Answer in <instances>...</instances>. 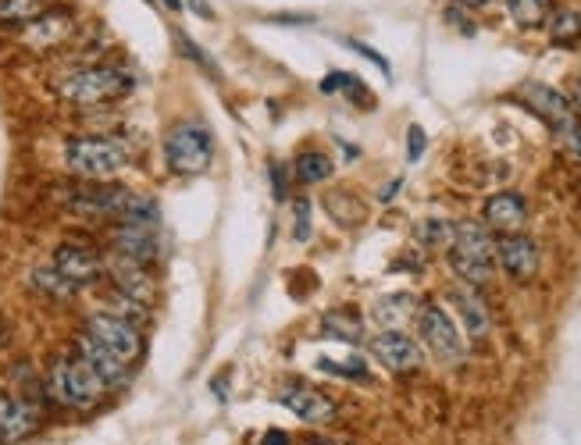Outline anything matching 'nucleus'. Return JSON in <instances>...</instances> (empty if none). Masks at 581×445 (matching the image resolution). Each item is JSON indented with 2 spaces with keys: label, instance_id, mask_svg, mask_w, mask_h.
Masks as SVG:
<instances>
[{
  "label": "nucleus",
  "instance_id": "nucleus-1",
  "mask_svg": "<svg viewBox=\"0 0 581 445\" xmlns=\"http://www.w3.org/2000/svg\"><path fill=\"white\" fill-rule=\"evenodd\" d=\"M450 264L460 275L464 285H485L496 271V243L485 225L478 221H460L453 225V243H450Z\"/></svg>",
  "mask_w": 581,
  "mask_h": 445
},
{
  "label": "nucleus",
  "instance_id": "nucleus-2",
  "mask_svg": "<svg viewBox=\"0 0 581 445\" xmlns=\"http://www.w3.org/2000/svg\"><path fill=\"white\" fill-rule=\"evenodd\" d=\"M107 385L79 356H58L47 371V396L68 410H90L104 399Z\"/></svg>",
  "mask_w": 581,
  "mask_h": 445
},
{
  "label": "nucleus",
  "instance_id": "nucleus-3",
  "mask_svg": "<svg viewBox=\"0 0 581 445\" xmlns=\"http://www.w3.org/2000/svg\"><path fill=\"white\" fill-rule=\"evenodd\" d=\"M132 75H125L122 68H107V65H90V68H75V72L61 75L58 93L75 107H97L104 100H115L122 93H129Z\"/></svg>",
  "mask_w": 581,
  "mask_h": 445
},
{
  "label": "nucleus",
  "instance_id": "nucleus-4",
  "mask_svg": "<svg viewBox=\"0 0 581 445\" xmlns=\"http://www.w3.org/2000/svg\"><path fill=\"white\" fill-rule=\"evenodd\" d=\"M65 164L82 178H111L129 164V150L118 139L79 136L65 143Z\"/></svg>",
  "mask_w": 581,
  "mask_h": 445
},
{
  "label": "nucleus",
  "instance_id": "nucleus-5",
  "mask_svg": "<svg viewBox=\"0 0 581 445\" xmlns=\"http://www.w3.org/2000/svg\"><path fill=\"white\" fill-rule=\"evenodd\" d=\"M164 157H168V168L179 175H200L211 168L214 157L211 132L204 125H175L164 139Z\"/></svg>",
  "mask_w": 581,
  "mask_h": 445
},
{
  "label": "nucleus",
  "instance_id": "nucleus-6",
  "mask_svg": "<svg viewBox=\"0 0 581 445\" xmlns=\"http://www.w3.org/2000/svg\"><path fill=\"white\" fill-rule=\"evenodd\" d=\"M82 332L90 335V339H97L100 346H107L111 353H118L125 364H136L143 356L140 324L129 321V317H122V314H93Z\"/></svg>",
  "mask_w": 581,
  "mask_h": 445
},
{
  "label": "nucleus",
  "instance_id": "nucleus-7",
  "mask_svg": "<svg viewBox=\"0 0 581 445\" xmlns=\"http://www.w3.org/2000/svg\"><path fill=\"white\" fill-rule=\"evenodd\" d=\"M418 328H421V342L439 356L442 364H460L467 356V346H464V335L457 332V324L453 317L446 314L442 307L428 303V307L418 310Z\"/></svg>",
  "mask_w": 581,
  "mask_h": 445
},
{
  "label": "nucleus",
  "instance_id": "nucleus-8",
  "mask_svg": "<svg viewBox=\"0 0 581 445\" xmlns=\"http://www.w3.org/2000/svg\"><path fill=\"white\" fill-rule=\"evenodd\" d=\"M521 100L532 107L535 114H539L549 129H553V136H564L567 129H574V125H578L571 100H567L564 93H557L553 86H542V82H524V86H521Z\"/></svg>",
  "mask_w": 581,
  "mask_h": 445
},
{
  "label": "nucleus",
  "instance_id": "nucleus-9",
  "mask_svg": "<svg viewBox=\"0 0 581 445\" xmlns=\"http://www.w3.org/2000/svg\"><path fill=\"white\" fill-rule=\"evenodd\" d=\"M371 356H375L385 371H393V374H410L425 364L421 346L403 332H378L375 339H371Z\"/></svg>",
  "mask_w": 581,
  "mask_h": 445
},
{
  "label": "nucleus",
  "instance_id": "nucleus-10",
  "mask_svg": "<svg viewBox=\"0 0 581 445\" xmlns=\"http://www.w3.org/2000/svg\"><path fill=\"white\" fill-rule=\"evenodd\" d=\"M279 403L286 410H293L303 424H332L336 421V403L318 392L314 385H303V381H293L286 389H279Z\"/></svg>",
  "mask_w": 581,
  "mask_h": 445
},
{
  "label": "nucleus",
  "instance_id": "nucleus-11",
  "mask_svg": "<svg viewBox=\"0 0 581 445\" xmlns=\"http://www.w3.org/2000/svg\"><path fill=\"white\" fill-rule=\"evenodd\" d=\"M40 428V410L29 399L0 392V445H18Z\"/></svg>",
  "mask_w": 581,
  "mask_h": 445
},
{
  "label": "nucleus",
  "instance_id": "nucleus-12",
  "mask_svg": "<svg viewBox=\"0 0 581 445\" xmlns=\"http://www.w3.org/2000/svg\"><path fill=\"white\" fill-rule=\"evenodd\" d=\"M75 349H79V360L90 364V371L104 381L107 389H118V385H125V381L132 378V364H125L122 356L111 353L107 346H100V342L90 339L86 332L75 339Z\"/></svg>",
  "mask_w": 581,
  "mask_h": 445
},
{
  "label": "nucleus",
  "instance_id": "nucleus-13",
  "mask_svg": "<svg viewBox=\"0 0 581 445\" xmlns=\"http://www.w3.org/2000/svg\"><path fill=\"white\" fill-rule=\"evenodd\" d=\"M496 264H500L514 282H532L535 271H539V246L521 232L503 235L500 243H496Z\"/></svg>",
  "mask_w": 581,
  "mask_h": 445
},
{
  "label": "nucleus",
  "instance_id": "nucleus-14",
  "mask_svg": "<svg viewBox=\"0 0 581 445\" xmlns=\"http://www.w3.org/2000/svg\"><path fill=\"white\" fill-rule=\"evenodd\" d=\"M54 271L58 275H65L68 282L75 285V289H82V285H93L100 278V257L90 250V246H82V243H61L58 250H54Z\"/></svg>",
  "mask_w": 581,
  "mask_h": 445
},
{
  "label": "nucleus",
  "instance_id": "nucleus-15",
  "mask_svg": "<svg viewBox=\"0 0 581 445\" xmlns=\"http://www.w3.org/2000/svg\"><path fill=\"white\" fill-rule=\"evenodd\" d=\"M482 218H485V225L496 228V232L517 235L524 228V221H528V203H524L521 193H496L485 200Z\"/></svg>",
  "mask_w": 581,
  "mask_h": 445
},
{
  "label": "nucleus",
  "instance_id": "nucleus-16",
  "mask_svg": "<svg viewBox=\"0 0 581 445\" xmlns=\"http://www.w3.org/2000/svg\"><path fill=\"white\" fill-rule=\"evenodd\" d=\"M72 33V18L68 11H43L40 18L25 25V43L36 50H50V47H61Z\"/></svg>",
  "mask_w": 581,
  "mask_h": 445
},
{
  "label": "nucleus",
  "instance_id": "nucleus-17",
  "mask_svg": "<svg viewBox=\"0 0 581 445\" xmlns=\"http://www.w3.org/2000/svg\"><path fill=\"white\" fill-rule=\"evenodd\" d=\"M111 275H115L118 296L140 303V307H147V303L154 300V282H150V275L143 271V264H136V260H129V257H118L115 267H111Z\"/></svg>",
  "mask_w": 581,
  "mask_h": 445
},
{
  "label": "nucleus",
  "instance_id": "nucleus-18",
  "mask_svg": "<svg viewBox=\"0 0 581 445\" xmlns=\"http://www.w3.org/2000/svg\"><path fill=\"white\" fill-rule=\"evenodd\" d=\"M450 296H453V303H457L460 317H464V332L471 335V339H485L492 321H489V307H485V300L475 292V285H464V282L453 285Z\"/></svg>",
  "mask_w": 581,
  "mask_h": 445
},
{
  "label": "nucleus",
  "instance_id": "nucleus-19",
  "mask_svg": "<svg viewBox=\"0 0 581 445\" xmlns=\"http://www.w3.org/2000/svg\"><path fill=\"white\" fill-rule=\"evenodd\" d=\"M115 250L118 257L150 264L157 257V225H122L115 232Z\"/></svg>",
  "mask_w": 581,
  "mask_h": 445
},
{
  "label": "nucleus",
  "instance_id": "nucleus-20",
  "mask_svg": "<svg viewBox=\"0 0 581 445\" xmlns=\"http://www.w3.org/2000/svg\"><path fill=\"white\" fill-rule=\"evenodd\" d=\"M410 317H418V303H414V296H407V292L385 296V300L375 303V321L382 324L385 332H403V324H407Z\"/></svg>",
  "mask_w": 581,
  "mask_h": 445
},
{
  "label": "nucleus",
  "instance_id": "nucleus-21",
  "mask_svg": "<svg viewBox=\"0 0 581 445\" xmlns=\"http://www.w3.org/2000/svg\"><path fill=\"white\" fill-rule=\"evenodd\" d=\"M321 328H325L328 339H339V342H364V324H361V317L350 314V310H332V314H325Z\"/></svg>",
  "mask_w": 581,
  "mask_h": 445
},
{
  "label": "nucleus",
  "instance_id": "nucleus-22",
  "mask_svg": "<svg viewBox=\"0 0 581 445\" xmlns=\"http://www.w3.org/2000/svg\"><path fill=\"white\" fill-rule=\"evenodd\" d=\"M33 289L43 292V296H50V300H68V296L79 292L65 275H58L54 267H36L33 271Z\"/></svg>",
  "mask_w": 581,
  "mask_h": 445
},
{
  "label": "nucleus",
  "instance_id": "nucleus-23",
  "mask_svg": "<svg viewBox=\"0 0 581 445\" xmlns=\"http://www.w3.org/2000/svg\"><path fill=\"white\" fill-rule=\"evenodd\" d=\"M296 178H300L303 186H314V182H325V178H332V161H328L325 154H300L293 164Z\"/></svg>",
  "mask_w": 581,
  "mask_h": 445
},
{
  "label": "nucleus",
  "instance_id": "nucleus-24",
  "mask_svg": "<svg viewBox=\"0 0 581 445\" xmlns=\"http://www.w3.org/2000/svg\"><path fill=\"white\" fill-rule=\"evenodd\" d=\"M43 15V0H0V22L4 25H29Z\"/></svg>",
  "mask_w": 581,
  "mask_h": 445
},
{
  "label": "nucleus",
  "instance_id": "nucleus-25",
  "mask_svg": "<svg viewBox=\"0 0 581 445\" xmlns=\"http://www.w3.org/2000/svg\"><path fill=\"white\" fill-rule=\"evenodd\" d=\"M507 11L517 25H542L549 15V0H507Z\"/></svg>",
  "mask_w": 581,
  "mask_h": 445
},
{
  "label": "nucleus",
  "instance_id": "nucleus-26",
  "mask_svg": "<svg viewBox=\"0 0 581 445\" xmlns=\"http://www.w3.org/2000/svg\"><path fill=\"white\" fill-rule=\"evenodd\" d=\"M549 36H553V43H574L581 36V18L574 11H557L549 22Z\"/></svg>",
  "mask_w": 581,
  "mask_h": 445
},
{
  "label": "nucleus",
  "instance_id": "nucleus-27",
  "mask_svg": "<svg viewBox=\"0 0 581 445\" xmlns=\"http://www.w3.org/2000/svg\"><path fill=\"white\" fill-rule=\"evenodd\" d=\"M421 235V243L428 246H450L453 243V225L450 221H442V218H428L425 225L418 228Z\"/></svg>",
  "mask_w": 581,
  "mask_h": 445
},
{
  "label": "nucleus",
  "instance_id": "nucleus-28",
  "mask_svg": "<svg viewBox=\"0 0 581 445\" xmlns=\"http://www.w3.org/2000/svg\"><path fill=\"white\" fill-rule=\"evenodd\" d=\"M339 89H350V93H364V86L353 79L350 72H332L325 82H321V93H339Z\"/></svg>",
  "mask_w": 581,
  "mask_h": 445
},
{
  "label": "nucleus",
  "instance_id": "nucleus-29",
  "mask_svg": "<svg viewBox=\"0 0 581 445\" xmlns=\"http://www.w3.org/2000/svg\"><path fill=\"white\" fill-rule=\"evenodd\" d=\"M557 143L571 161H581V122L574 125V129H567L564 136H557Z\"/></svg>",
  "mask_w": 581,
  "mask_h": 445
},
{
  "label": "nucleus",
  "instance_id": "nucleus-30",
  "mask_svg": "<svg viewBox=\"0 0 581 445\" xmlns=\"http://www.w3.org/2000/svg\"><path fill=\"white\" fill-rule=\"evenodd\" d=\"M425 129L421 125H410L407 129V161H421V154H425Z\"/></svg>",
  "mask_w": 581,
  "mask_h": 445
},
{
  "label": "nucleus",
  "instance_id": "nucleus-31",
  "mask_svg": "<svg viewBox=\"0 0 581 445\" xmlns=\"http://www.w3.org/2000/svg\"><path fill=\"white\" fill-rule=\"evenodd\" d=\"M296 239H307V235H311V207H307V200H300L296 203Z\"/></svg>",
  "mask_w": 581,
  "mask_h": 445
},
{
  "label": "nucleus",
  "instance_id": "nucleus-32",
  "mask_svg": "<svg viewBox=\"0 0 581 445\" xmlns=\"http://www.w3.org/2000/svg\"><path fill=\"white\" fill-rule=\"evenodd\" d=\"M175 40H179L182 54H186V57H193V61H200V65H204V68H211V57H207V54H200V47H197V43H193V40H189V36L175 33Z\"/></svg>",
  "mask_w": 581,
  "mask_h": 445
},
{
  "label": "nucleus",
  "instance_id": "nucleus-33",
  "mask_svg": "<svg viewBox=\"0 0 581 445\" xmlns=\"http://www.w3.org/2000/svg\"><path fill=\"white\" fill-rule=\"evenodd\" d=\"M271 182H275V196H279V200H282V196H286L289 193V178H286V164H275V168H271Z\"/></svg>",
  "mask_w": 581,
  "mask_h": 445
},
{
  "label": "nucleus",
  "instance_id": "nucleus-34",
  "mask_svg": "<svg viewBox=\"0 0 581 445\" xmlns=\"http://www.w3.org/2000/svg\"><path fill=\"white\" fill-rule=\"evenodd\" d=\"M261 445H289V431H282V428H271V431H264Z\"/></svg>",
  "mask_w": 581,
  "mask_h": 445
},
{
  "label": "nucleus",
  "instance_id": "nucleus-35",
  "mask_svg": "<svg viewBox=\"0 0 581 445\" xmlns=\"http://www.w3.org/2000/svg\"><path fill=\"white\" fill-rule=\"evenodd\" d=\"M571 107H578L581 111V75H578V82H574V104Z\"/></svg>",
  "mask_w": 581,
  "mask_h": 445
},
{
  "label": "nucleus",
  "instance_id": "nucleus-36",
  "mask_svg": "<svg viewBox=\"0 0 581 445\" xmlns=\"http://www.w3.org/2000/svg\"><path fill=\"white\" fill-rule=\"evenodd\" d=\"M311 445H350V442H336V438H318V442H311Z\"/></svg>",
  "mask_w": 581,
  "mask_h": 445
},
{
  "label": "nucleus",
  "instance_id": "nucleus-37",
  "mask_svg": "<svg viewBox=\"0 0 581 445\" xmlns=\"http://www.w3.org/2000/svg\"><path fill=\"white\" fill-rule=\"evenodd\" d=\"M164 4H168L172 11H179V8H182V0H164Z\"/></svg>",
  "mask_w": 581,
  "mask_h": 445
},
{
  "label": "nucleus",
  "instance_id": "nucleus-38",
  "mask_svg": "<svg viewBox=\"0 0 581 445\" xmlns=\"http://www.w3.org/2000/svg\"><path fill=\"white\" fill-rule=\"evenodd\" d=\"M467 4H489V0H467Z\"/></svg>",
  "mask_w": 581,
  "mask_h": 445
},
{
  "label": "nucleus",
  "instance_id": "nucleus-39",
  "mask_svg": "<svg viewBox=\"0 0 581 445\" xmlns=\"http://www.w3.org/2000/svg\"><path fill=\"white\" fill-rule=\"evenodd\" d=\"M578 18H581V15H578Z\"/></svg>",
  "mask_w": 581,
  "mask_h": 445
}]
</instances>
